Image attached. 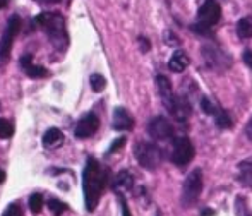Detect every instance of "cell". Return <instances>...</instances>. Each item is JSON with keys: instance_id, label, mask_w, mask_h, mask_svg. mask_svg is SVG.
I'll use <instances>...</instances> for the list:
<instances>
[{"instance_id": "cell-1", "label": "cell", "mask_w": 252, "mask_h": 216, "mask_svg": "<svg viewBox=\"0 0 252 216\" xmlns=\"http://www.w3.org/2000/svg\"><path fill=\"white\" fill-rule=\"evenodd\" d=\"M106 172L94 158H88L86 166L83 172V190H84V204L90 213L96 210L103 189L106 185Z\"/></svg>"}, {"instance_id": "cell-2", "label": "cell", "mask_w": 252, "mask_h": 216, "mask_svg": "<svg viewBox=\"0 0 252 216\" xmlns=\"http://www.w3.org/2000/svg\"><path fill=\"white\" fill-rule=\"evenodd\" d=\"M36 23L43 28L47 38L57 50L65 52L69 47V34L65 30V19L59 12H41L36 16Z\"/></svg>"}, {"instance_id": "cell-3", "label": "cell", "mask_w": 252, "mask_h": 216, "mask_svg": "<svg viewBox=\"0 0 252 216\" xmlns=\"http://www.w3.org/2000/svg\"><path fill=\"white\" fill-rule=\"evenodd\" d=\"M21 26H23V19H21L17 14L9 17L7 28L2 34V40H0V67L9 62L10 52H12V45H14V38H16L17 33L21 31Z\"/></svg>"}, {"instance_id": "cell-4", "label": "cell", "mask_w": 252, "mask_h": 216, "mask_svg": "<svg viewBox=\"0 0 252 216\" xmlns=\"http://www.w3.org/2000/svg\"><path fill=\"white\" fill-rule=\"evenodd\" d=\"M134 154L139 165L146 170H156L163 161V151L153 143H137L134 148Z\"/></svg>"}, {"instance_id": "cell-5", "label": "cell", "mask_w": 252, "mask_h": 216, "mask_svg": "<svg viewBox=\"0 0 252 216\" xmlns=\"http://www.w3.org/2000/svg\"><path fill=\"white\" fill-rule=\"evenodd\" d=\"M202 192V172L199 168L192 170V172L187 175L186 182L182 187V204L186 208H190L197 203Z\"/></svg>"}, {"instance_id": "cell-6", "label": "cell", "mask_w": 252, "mask_h": 216, "mask_svg": "<svg viewBox=\"0 0 252 216\" xmlns=\"http://www.w3.org/2000/svg\"><path fill=\"white\" fill-rule=\"evenodd\" d=\"M194 144L190 143L189 137H179L173 141L172 151H170V160L175 163L177 166H186L194 160Z\"/></svg>"}, {"instance_id": "cell-7", "label": "cell", "mask_w": 252, "mask_h": 216, "mask_svg": "<svg viewBox=\"0 0 252 216\" xmlns=\"http://www.w3.org/2000/svg\"><path fill=\"white\" fill-rule=\"evenodd\" d=\"M202 57H204L206 65L211 70H216V72H223V70H226L232 65L230 55H226L225 52H221L220 48L211 47V45L202 47Z\"/></svg>"}, {"instance_id": "cell-8", "label": "cell", "mask_w": 252, "mask_h": 216, "mask_svg": "<svg viewBox=\"0 0 252 216\" xmlns=\"http://www.w3.org/2000/svg\"><path fill=\"white\" fill-rule=\"evenodd\" d=\"M221 17V7L216 0H204V3L197 10V23L206 28L215 26Z\"/></svg>"}, {"instance_id": "cell-9", "label": "cell", "mask_w": 252, "mask_h": 216, "mask_svg": "<svg viewBox=\"0 0 252 216\" xmlns=\"http://www.w3.org/2000/svg\"><path fill=\"white\" fill-rule=\"evenodd\" d=\"M148 132L155 141H166L173 137V125L165 117H155L148 125Z\"/></svg>"}, {"instance_id": "cell-10", "label": "cell", "mask_w": 252, "mask_h": 216, "mask_svg": "<svg viewBox=\"0 0 252 216\" xmlns=\"http://www.w3.org/2000/svg\"><path fill=\"white\" fill-rule=\"evenodd\" d=\"M98 129H100V119H98V115H94V113H86V115L77 122L76 137L86 139V137L94 136Z\"/></svg>"}, {"instance_id": "cell-11", "label": "cell", "mask_w": 252, "mask_h": 216, "mask_svg": "<svg viewBox=\"0 0 252 216\" xmlns=\"http://www.w3.org/2000/svg\"><path fill=\"white\" fill-rule=\"evenodd\" d=\"M156 86H158V93H159V96H161L163 105H165L168 112H172L173 103H175V94H173L170 79L165 76H156Z\"/></svg>"}, {"instance_id": "cell-12", "label": "cell", "mask_w": 252, "mask_h": 216, "mask_svg": "<svg viewBox=\"0 0 252 216\" xmlns=\"http://www.w3.org/2000/svg\"><path fill=\"white\" fill-rule=\"evenodd\" d=\"M112 127L115 130H132L134 129V119L126 108L119 107L113 110V120Z\"/></svg>"}, {"instance_id": "cell-13", "label": "cell", "mask_w": 252, "mask_h": 216, "mask_svg": "<svg viewBox=\"0 0 252 216\" xmlns=\"http://www.w3.org/2000/svg\"><path fill=\"white\" fill-rule=\"evenodd\" d=\"M21 67L24 69V72H26L28 77H31V79H41V77H48L50 76V72H48V69H45V67L41 65H34L33 63V57L31 55H24L21 57Z\"/></svg>"}, {"instance_id": "cell-14", "label": "cell", "mask_w": 252, "mask_h": 216, "mask_svg": "<svg viewBox=\"0 0 252 216\" xmlns=\"http://www.w3.org/2000/svg\"><path fill=\"white\" fill-rule=\"evenodd\" d=\"M187 65H189V57L184 54L182 50H177L168 62V69L173 70V72H184Z\"/></svg>"}, {"instance_id": "cell-15", "label": "cell", "mask_w": 252, "mask_h": 216, "mask_svg": "<svg viewBox=\"0 0 252 216\" xmlns=\"http://www.w3.org/2000/svg\"><path fill=\"white\" fill-rule=\"evenodd\" d=\"M172 113L173 117H175L177 120H180V122H184V120L189 117L190 113V105L187 100H184V98H177L175 96V103H173V108H172Z\"/></svg>"}, {"instance_id": "cell-16", "label": "cell", "mask_w": 252, "mask_h": 216, "mask_svg": "<svg viewBox=\"0 0 252 216\" xmlns=\"http://www.w3.org/2000/svg\"><path fill=\"white\" fill-rule=\"evenodd\" d=\"M239 180L242 185L252 189V160H244L239 163Z\"/></svg>"}, {"instance_id": "cell-17", "label": "cell", "mask_w": 252, "mask_h": 216, "mask_svg": "<svg viewBox=\"0 0 252 216\" xmlns=\"http://www.w3.org/2000/svg\"><path fill=\"white\" fill-rule=\"evenodd\" d=\"M62 143H63V134H62V130H59V129H48L47 132L43 134V146L55 148V146H60Z\"/></svg>"}, {"instance_id": "cell-18", "label": "cell", "mask_w": 252, "mask_h": 216, "mask_svg": "<svg viewBox=\"0 0 252 216\" xmlns=\"http://www.w3.org/2000/svg\"><path fill=\"white\" fill-rule=\"evenodd\" d=\"M132 185H134V177L130 175L127 170H122V172L115 177V182H113L115 189H132Z\"/></svg>"}, {"instance_id": "cell-19", "label": "cell", "mask_w": 252, "mask_h": 216, "mask_svg": "<svg viewBox=\"0 0 252 216\" xmlns=\"http://www.w3.org/2000/svg\"><path fill=\"white\" fill-rule=\"evenodd\" d=\"M237 33L242 40H249L252 38V19L251 17H242L237 23Z\"/></svg>"}, {"instance_id": "cell-20", "label": "cell", "mask_w": 252, "mask_h": 216, "mask_svg": "<svg viewBox=\"0 0 252 216\" xmlns=\"http://www.w3.org/2000/svg\"><path fill=\"white\" fill-rule=\"evenodd\" d=\"M215 120L220 129H230L232 127V119H230V115L223 108H218V112L215 113Z\"/></svg>"}, {"instance_id": "cell-21", "label": "cell", "mask_w": 252, "mask_h": 216, "mask_svg": "<svg viewBox=\"0 0 252 216\" xmlns=\"http://www.w3.org/2000/svg\"><path fill=\"white\" fill-rule=\"evenodd\" d=\"M90 84H91V90H93L94 93H101V91L106 88V79L101 76V74H91Z\"/></svg>"}, {"instance_id": "cell-22", "label": "cell", "mask_w": 252, "mask_h": 216, "mask_svg": "<svg viewBox=\"0 0 252 216\" xmlns=\"http://www.w3.org/2000/svg\"><path fill=\"white\" fill-rule=\"evenodd\" d=\"M48 210L52 211L53 216H62L67 211V204L60 199H50L48 201Z\"/></svg>"}, {"instance_id": "cell-23", "label": "cell", "mask_w": 252, "mask_h": 216, "mask_svg": "<svg viewBox=\"0 0 252 216\" xmlns=\"http://www.w3.org/2000/svg\"><path fill=\"white\" fill-rule=\"evenodd\" d=\"M30 210H31V213H34V215H38L41 211V208H43V196L41 194H33V196L30 197Z\"/></svg>"}, {"instance_id": "cell-24", "label": "cell", "mask_w": 252, "mask_h": 216, "mask_svg": "<svg viewBox=\"0 0 252 216\" xmlns=\"http://www.w3.org/2000/svg\"><path fill=\"white\" fill-rule=\"evenodd\" d=\"M201 108L204 110L206 113H208V115H213L215 117V113L218 112V105H215V101H211L209 100V98H201Z\"/></svg>"}, {"instance_id": "cell-25", "label": "cell", "mask_w": 252, "mask_h": 216, "mask_svg": "<svg viewBox=\"0 0 252 216\" xmlns=\"http://www.w3.org/2000/svg\"><path fill=\"white\" fill-rule=\"evenodd\" d=\"M14 134V127L10 125V122H7L5 119H0V137L2 139H9Z\"/></svg>"}, {"instance_id": "cell-26", "label": "cell", "mask_w": 252, "mask_h": 216, "mask_svg": "<svg viewBox=\"0 0 252 216\" xmlns=\"http://www.w3.org/2000/svg\"><path fill=\"white\" fill-rule=\"evenodd\" d=\"M235 211H237V216H252L251 211L247 210V206H246V201H244L242 197H237V201H235Z\"/></svg>"}, {"instance_id": "cell-27", "label": "cell", "mask_w": 252, "mask_h": 216, "mask_svg": "<svg viewBox=\"0 0 252 216\" xmlns=\"http://www.w3.org/2000/svg\"><path fill=\"white\" fill-rule=\"evenodd\" d=\"M2 216H23V211H21L19 204H9Z\"/></svg>"}, {"instance_id": "cell-28", "label": "cell", "mask_w": 252, "mask_h": 216, "mask_svg": "<svg viewBox=\"0 0 252 216\" xmlns=\"http://www.w3.org/2000/svg\"><path fill=\"white\" fill-rule=\"evenodd\" d=\"M126 144V137H119V139H115L112 143V146H110V150H108V153H115L117 150H120V148Z\"/></svg>"}, {"instance_id": "cell-29", "label": "cell", "mask_w": 252, "mask_h": 216, "mask_svg": "<svg viewBox=\"0 0 252 216\" xmlns=\"http://www.w3.org/2000/svg\"><path fill=\"white\" fill-rule=\"evenodd\" d=\"M119 201H120V206H122V216H132L129 210V204H127L126 197H124L122 194H119Z\"/></svg>"}, {"instance_id": "cell-30", "label": "cell", "mask_w": 252, "mask_h": 216, "mask_svg": "<svg viewBox=\"0 0 252 216\" xmlns=\"http://www.w3.org/2000/svg\"><path fill=\"white\" fill-rule=\"evenodd\" d=\"M192 31H196L197 34H204V36H209V28H206V26H202V24H194L192 26Z\"/></svg>"}, {"instance_id": "cell-31", "label": "cell", "mask_w": 252, "mask_h": 216, "mask_svg": "<svg viewBox=\"0 0 252 216\" xmlns=\"http://www.w3.org/2000/svg\"><path fill=\"white\" fill-rule=\"evenodd\" d=\"M244 62H246L247 65H249L251 69H252V52H251V50H246V52H244Z\"/></svg>"}, {"instance_id": "cell-32", "label": "cell", "mask_w": 252, "mask_h": 216, "mask_svg": "<svg viewBox=\"0 0 252 216\" xmlns=\"http://www.w3.org/2000/svg\"><path fill=\"white\" fill-rule=\"evenodd\" d=\"M139 41H141V45H143V47H141V48H143V52H148V50H150V41L144 40L143 36L139 38Z\"/></svg>"}, {"instance_id": "cell-33", "label": "cell", "mask_w": 252, "mask_h": 216, "mask_svg": "<svg viewBox=\"0 0 252 216\" xmlns=\"http://www.w3.org/2000/svg\"><path fill=\"white\" fill-rule=\"evenodd\" d=\"M246 134H247V137H249V139H252V119L247 122V125H246Z\"/></svg>"}, {"instance_id": "cell-34", "label": "cell", "mask_w": 252, "mask_h": 216, "mask_svg": "<svg viewBox=\"0 0 252 216\" xmlns=\"http://www.w3.org/2000/svg\"><path fill=\"white\" fill-rule=\"evenodd\" d=\"M10 0H0V9H5L7 5H9Z\"/></svg>"}, {"instance_id": "cell-35", "label": "cell", "mask_w": 252, "mask_h": 216, "mask_svg": "<svg viewBox=\"0 0 252 216\" xmlns=\"http://www.w3.org/2000/svg\"><path fill=\"white\" fill-rule=\"evenodd\" d=\"M5 172H3V170H0V184H2V182H5Z\"/></svg>"}, {"instance_id": "cell-36", "label": "cell", "mask_w": 252, "mask_h": 216, "mask_svg": "<svg viewBox=\"0 0 252 216\" xmlns=\"http://www.w3.org/2000/svg\"><path fill=\"white\" fill-rule=\"evenodd\" d=\"M201 215H202V216H209V215H213V211H211V210H204Z\"/></svg>"}, {"instance_id": "cell-37", "label": "cell", "mask_w": 252, "mask_h": 216, "mask_svg": "<svg viewBox=\"0 0 252 216\" xmlns=\"http://www.w3.org/2000/svg\"><path fill=\"white\" fill-rule=\"evenodd\" d=\"M43 2H47V3H57V2H60V0H43Z\"/></svg>"}, {"instance_id": "cell-38", "label": "cell", "mask_w": 252, "mask_h": 216, "mask_svg": "<svg viewBox=\"0 0 252 216\" xmlns=\"http://www.w3.org/2000/svg\"><path fill=\"white\" fill-rule=\"evenodd\" d=\"M156 216H159V215H156Z\"/></svg>"}]
</instances>
